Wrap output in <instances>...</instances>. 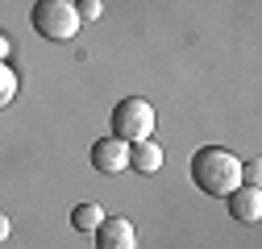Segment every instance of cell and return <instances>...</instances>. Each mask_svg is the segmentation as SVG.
Segmentation results:
<instances>
[{"label": "cell", "mask_w": 262, "mask_h": 249, "mask_svg": "<svg viewBox=\"0 0 262 249\" xmlns=\"http://www.w3.org/2000/svg\"><path fill=\"white\" fill-rule=\"evenodd\" d=\"M242 158L237 154H229L221 145H204V150H195L191 154V183L200 187L204 195H229V191H237L242 187Z\"/></svg>", "instance_id": "cell-1"}, {"label": "cell", "mask_w": 262, "mask_h": 249, "mask_svg": "<svg viewBox=\"0 0 262 249\" xmlns=\"http://www.w3.org/2000/svg\"><path fill=\"white\" fill-rule=\"evenodd\" d=\"M150 133H154V104L142 100V96L117 100V108H113V137L134 145V141H146Z\"/></svg>", "instance_id": "cell-2"}, {"label": "cell", "mask_w": 262, "mask_h": 249, "mask_svg": "<svg viewBox=\"0 0 262 249\" xmlns=\"http://www.w3.org/2000/svg\"><path fill=\"white\" fill-rule=\"evenodd\" d=\"M29 17H34V29L50 42H71L79 34V13L71 0H38Z\"/></svg>", "instance_id": "cell-3"}, {"label": "cell", "mask_w": 262, "mask_h": 249, "mask_svg": "<svg viewBox=\"0 0 262 249\" xmlns=\"http://www.w3.org/2000/svg\"><path fill=\"white\" fill-rule=\"evenodd\" d=\"M96 249H138V229L125 216H104L96 225Z\"/></svg>", "instance_id": "cell-4"}, {"label": "cell", "mask_w": 262, "mask_h": 249, "mask_svg": "<svg viewBox=\"0 0 262 249\" xmlns=\"http://www.w3.org/2000/svg\"><path fill=\"white\" fill-rule=\"evenodd\" d=\"M92 166L100 170V175H121L129 170V141L121 137H100L92 145Z\"/></svg>", "instance_id": "cell-5"}, {"label": "cell", "mask_w": 262, "mask_h": 249, "mask_svg": "<svg viewBox=\"0 0 262 249\" xmlns=\"http://www.w3.org/2000/svg\"><path fill=\"white\" fill-rule=\"evenodd\" d=\"M225 200H229V216L237 225H258V216H262V191L258 187H237Z\"/></svg>", "instance_id": "cell-6"}, {"label": "cell", "mask_w": 262, "mask_h": 249, "mask_svg": "<svg viewBox=\"0 0 262 249\" xmlns=\"http://www.w3.org/2000/svg\"><path fill=\"white\" fill-rule=\"evenodd\" d=\"M129 166L134 170H142V175H154L158 166H162V150L146 137V141H134L129 145Z\"/></svg>", "instance_id": "cell-7"}, {"label": "cell", "mask_w": 262, "mask_h": 249, "mask_svg": "<svg viewBox=\"0 0 262 249\" xmlns=\"http://www.w3.org/2000/svg\"><path fill=\"white\" fill-rule=\"evenodd\" d=\"M100 220H104V208H100V204H75V208H71V225H75L79 233H96Z\"/></svg>", "instance_id": "cell-8"}, {"label": "cell", "mask_w": 262, "mask_h": 249, "mask_svg": "<svg viewBox=\"0 0 262 249\" xmlns=\"http://www.w3.org/2000/svg\"><path fill=\"white\" fill-rule=\"evenodd\" d=\"M13 96H17V75H13L9 62H0V108H5Z\"/></svg>", "instance_id": "cell-9"}, {"label": "cell", "mask_w": 262, "mask_h": 249, "mask_svg": "<svg viewBox=\"0 0 262 249\" xmlns=\"http://www.w3.org/2000/svg\"><path fill=\"white\" fill-rule=\"evenodd\" d=\"M79 21H96V17H100V0H79Z\"/></svg>", "instance_id": "cell-10"}, {"label": "cell", "mask_w": 262, "mask_h": 249, "mask_svg": "<svg viewBox=\"0 0 262 249\" xmlns=\"http://www.w3.org/2000/svg\"><path fill=\"white\" fill-rule=\"evenodd\" d=\"M9 50H13V42H9V34H0V62L9 58Z\"/></svg>", "instance_id": "cell-11"}, {"label": "cell", "mask_w": 262, "mask_h": 249, "mask_svg": "<svg viewBox=\"0 0 262 249\" xmlns=\"http://www.w3.org/2000/svg\"><path fill=\"white\" fill-rule=\"evenodd\" d=\"M9 229H13V225H9V216H0V241L9 237Z\"/></svg>", "instance_id": "cell-12"}]
</instances>
